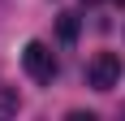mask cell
<instances>
[{"instance_id": "obj_4", "label": "cell", "mask_w": 125, "mask_h": 121, "mask_svg": "<svg viewBox=\"0 0 125 121\" xmlns=\"http://www.w3.org/2000/svg\"><path fill=\"white\" fill-rule=\"evenodd\" d=\"M86 4H99V0H86Z\"/></svg>"}, {"instance_id": "obj_3", "label": "cell", "mask_w": 125, "mask_h": 121, "mask_svg": "<svg viewBox=\"0 0 125 121\" xmlns=\"http://www.w3.org/2000/svg\"><path fill=\"white\" fill-rule=\"evenodd\" d=\"M56 35H61L65 43H73L78 39V13H61V17H56Z\"/></svg>"}, {"instance_id": "obj_1", "label": "cell", "mask_w": 125, "mask_h": 121, "mask_svg": "<svg viewBox=\"0 0 125 121\" xmlns=\"http://www.w3.org/2000/svg\"><path fill=\"white\" fill-rule=\"evenodd\" d=\"M22 65H26V73H30L35 82H52V78H56V56H52V48L43 39H30L22 48Z\"/></svg>"}, {"instance_id": "obj_2", "label": "cell", "mask_w": 125, "mask_h": 121, "mask_svg": "<svg viewBox=\"0 0 125 121\" xmlns=\"http://www.w3.org/2000/svg\"><path fill=\"white\" fill-rule=\"evenodd\" d=\"M86 82L95 86V91H112L116 82H121V56L116 52H95L86 65Z\"/></svg>"}]
</instances>
